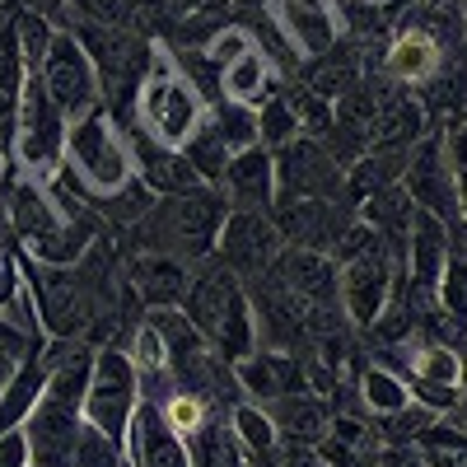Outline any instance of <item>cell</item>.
<instances>
[{"instance_id": "1", "label": "cell", "mask_w": 467, "mask_h": 467, "mask_svg": "<svg viewBox=\"0 0 467 467\" xmlns=\"http://www.w3.org/2000/svg\"><path fill=\"white\" fill-rule=\"evenodd\" d=\"M229 215V202L220 187H192L182 197H154V206L127 229L131 253H164L187 266L215 257L220 224Z\"/></svg>"}, {"instance_id": "2", "label": "cell", "mask_w": 467, "mask_h": 467, "mask_svg": "<svg viewBox=\"0 0 467 467\" xmlns=\"http://www.w3.org/2000/svg\"><path fill=\"white\" fill-rule=\"evenodd\" d=\"M178 308L187 314V323L211 341V350L220 360L239 365L244 356L257 350L248 290H244V281L234 276L220 257H206V262L192 266V281H187V295H182Z\"/></svg>"}, {"instance_id": "3", "label": "cell", "mask_w": 467, "mask_h": 467, "mask_svg": "<svg viewBox=\"0 0 467 467\" xmlns=\"http://www.w3.org/2000/svg\"><path fill=\"white\" fill-rule=\"evenodd\" d=\"M206 117H211V103L202 99V89L178 70V61L164 43H154L150 75H145L136 108H131V127L145 131L150 140L169 145V150H182Z\"/></svg>"}, {"instance_id": "4", "label": "cell", "mask_w": 467, "mask_h": 467, "mask_svg": "<svg viewBox=\"0 0 467 467\" xmlns=\"http://www.w3.org/2000/svg\"><path fill=\"white\" fill-rule=\"evenodd\" d=\"M61 169L80 182L85 202H99L108 192H117L131 173V145H127V127L99 103L80 117L66 122V150H61Z\"/></svg>"}, {"instance_id": "5", "label": "cell", "mask_w": 467, "mask_h": 467, "mask_svg": "<svg viewBox=\"0 0 467 467\" xmlns=\"http://www.w3.org/2000/svg\"><path fill=\"white\" fill-rule=\"evenodd\" d=\"M337 271H341V308H346L350 327L369 332L402 285V248H393L388 239H374L350 262H337Z\"/></svg>"}, {"instance_id": "6", "label": "cell", "mask_w": 467, "mask_h": 467, "mask_svg": "<svg viewBox=\"0 0 467 467\" xmlns=\"http://www.w3.org/2000/svg\"><path fill=\"white\" fill-rule=\"evenodd\" d=\"M136 407H140V369L131 365V356L122 346H99L94 350V374H89V388H85V420L122 444Z\"/></svg>"}, {"instance_id": "7", "label": "cell", "mask_w": 467, "mask_h": 467, "mask_svg": "<svg viewBox=\"0 0 467 467\" xmlns=\"http://www.w3.org/2000/svg\"><path fill=\"white\" fill-rule=\"evenodd\" d=\"M388 369H398L411 388V402L431 407L435 416H453L458 407V383H462V350L444 341L411 337L398 346V360H388Z\"/></svg>"}, {"instance_id": "8", "label": "cell", "mask_w": 467, "mask_h": 467, "mask_svg": "<svg viewBox=\"0 0 467 467\" xmlns=\"http://www.w3.org/2000/svg\"><path fill=\"white\" fill-rule=\"evenodd\" d=\"M271 154H276V202H346V169L318 136H295Z\"/></svg>"}, {"instance_id": "9", "label": "cell", "mask_w": 467, "mask_h": 467, "mask_svg": "<svg viewBox=\"0 0 467 467\" xmlns=\"http://www.w3.org/2000/svg\"><path fill=\"white\" fill-rule=\"evenodd\" d=\"M416 211H431L440 220H458V173L444 154V131L431 127L407 154V169H402V182H398Z\"/></svg>"}, {"instance_id": "10", "label": "cell", "mask_w": 467, "mask_h": 467, "mask_svg": "<svg viewBox=\"0 0 467 467\" xmlns=\"http://www.w3.org/2000/svg\"><path fill=\"white\" fill-rule=\"evenodd\" d=\"M281 248H285V239H281L276 220H271V211H229L220 224V239H215V257L239 281H253L262 271H271Z\"/></svg>"}, {"instance_id": "11", "label": "cell", "mask_w": 467, "mask_h": 467, "mask_svg": "<svg viewBox=\"0 0 467 467\" xmlns=\"http://www.w3.org/2000/svg\"><path fill=\"white\" fill-rule=\"evenodd\" d=\"M43 85H47L52 103L66 117H80V112H89V108L103 103L99 70H94L89 52L80 47V37H75L70 28H57V37H52V47L43 57Z\"/></svg>"}, {"instance_id": "12", "label": "cell", "mask_w": 467, "mask_h": 467, "mask_svg": "<svg viewBox=\"0 0 467 467\" xmlns=\"http://www.w3.org/2000/svg\"><path fill=\"white\" fill-rule=\"evenodd\" d=\"M271 220H276L281 239L290 248H308V253H337L341 234L356 224V206L350 202H323V197H308V202H276L271 206Z\"/></svg>"}, {"instance_id": "13", "label": "cell", "mask_w": 467, "mask_h": 467, "mask_svg": "<svg viewBox=\"0 0 467 467\" xmlns=\"http://www.w3.org/2000/svg\"><path fill=\"white\" fill-rule=\"evenodd\" d=\"M449 43L431 24H402L383 47V80L398 89H425L440 75Z\"/></svg>"}, {"instance_id": "14", "label": "cell", "mask_w": 467, "mask_h": 467, "mask_svg": "<svg viewBox=\"0 0 467 467\" xmlns=\"http://www.w3.org/2000/svg\"><path fill=\"white\" fill-rule=\"evenodd\" d=\"M271 15H276L285 43L295 47L299 61H314L323 52H332L341 43V0H276L271 5Z\"/></svg>"}, {"instance_id": "15", "label": "cell", "mask_w": 467, "mask_h": 467, "mask_svg": "<svg viewBox=\"0 0 467 467\" xmlns=\"http://www.w3.org/2000/svg\"><path fill=\"white\" fill-rule=\"evenodd\" d=\"M234 379H239V393L257 407L281 402L290 393H308V374H304V356H290V350H266L257 346L253 356H244L234 365Z\"/></svg>"}, {"instance_id": "16", "label": "cell", "mask_w": 467, "mask_h": 467, "mask_svg": "<svg viewBox=\"0 0 467 467\" xmlns=\"http://www.w3.org/2000/svg\"><path fill=\"white\" fill-rule=\"evenodd\" d=\"M449 220L431 215V211H411L407 234H402V271H407V285L425 299H435V281L449 262Z\"/></svg>"}, {"instance_id": "17", "label": "cell", "mask_w": 467, "mask_h": 467, "mask_svg": "<svg viewBox=\"0 0 467 467\" xmlns=\"http://www.w3.org/2000/svg\"><path fill=\"white\" fill-rule=\"evenodd\" d=\"M122 449H127V458L136 467H192L187 440L173 435V425L164 420V411H160L154 398H140V407H136V416L127 425Z\"/></svg>"}, {"instance_id": "18", "label": "cell", "mask_w": 467, "mask_h": 467, "mask_svg": "<svg viewBox=\"0 0 467 467\" xmlns=\"http://www.w3.org/2000/svg\"><path fill=\"white\" fill-rule=\"evenodd\" d=\"M220 192L229 211H271L276 206V154L266 145H248L229 160Z\"/></svg>"}, {"instance_id": "19", "label": "cell", "mask_w": 467, "mask_h": 467, "mask_svg": "<svg viewBox=\"0 0 467 467\" xmlns=\"http://www.w3.org/2000/svg\"><path fill=\"white\" fill-rule=\"evenodd\" d=\"M127 127V145H131V164H136V178L154 192V197H182V192L192 187H206L197 173H192V164L182 160V150H169L160 140H150L145 131H136L131 122Z\"/></svg>"}, {"instance_id": "20", "label": "cell", "mask_w": 467, "mask_h": 467, "mask_svg": "<svg viewBox=\"0 0 467 467\" xmlns=\"http://www.w3.org/2000/svg\"><path fill=\"white\" fill-rule=\"evenodd\" d=\"M192 281V266L164 253H131L127 262V285L140 295L145 308H178Z\"/></svg>"}, {"instance_id": "21", "label": "cell", "mask_w": 467, "mask_h": 467, "mask_svg": "<svg viewBox=\"0 0 467 467\" xmlns=\"http://www.w3.org/2000/svg\"><path fill=\"white\" fill-rule=\"evenodd\" d=\"M229 440H234V449H239V458L248 462V467H281V453H285V440H281V431H276V420L266 416V407H257V402H234L229 407Z\"/></svg>"}, {"instance_id": "22", "label": "cell", "mask_w": 467, "mask_h": 467, "mask_svg": "<svg viewBox=\"0 0 467 467\" xmlns=\"http://www.w3.org/2000/svg\"><path fill=\"white\" fill-rule=\"evenodd\" d=\"M43 388H47V360H43V341H37L33 350L19 356V365L10 369L5 388H0V435L28 420V411L43 398Z\"/></svg>"}, {"instance_id": "23", "label": "cell", "mask_w": 467, "mask_h": 467, "mask_svg": "<svg viewBox=\"0 0 467 467\" xmlns=\"http://www.w3.org/2000/svg\"><path fill=\"white\" fill-rule=\"evenodd\" d=\"M360 66H365V52L356 47V43H341L332 47V52H323V57H314V61H299V80L314 89V94H323L327 103H337L341 94H350L360 85Z\"/></svg>"}, {"instance_id": "24", "label": "cell", "mask_w": 467, "mask_h": 467, "mask_svg": "<svg viewBox=\"0 0 467 467\" xmlns=\"http://www.w3.org/2000/svg\"><path fill=\"white\" fill-rule=\"evenodd\" d=\"M99 234H103V220L94 211H80V215H66L43 244H33V248H19L24 257L33 262H43V266H75L94 244H99Z\"/></svg>"}, {"instance_id": "25", "label": "cell", "mask_w": 467, "mask_h": 467, "mask_svg": "<svg viewBox=\"0 0 467 467\" xmlns=\"http://www.w3.org/2000/svg\"><path fill=\"white\" fill-rule=\"evenodd\" d=\"M266 416L276 420L285 444H304V449H314L332 425V411L318 393H290L281 402H266Z\"/></svg>"}, {"instance_id": "26", "label": "cell", "mask_w": 467, "mask_h": 467, "mask_svg": "<svg viewBox=\"0 0 467 467\" xmlns=\"http://www.w3.org/2000/svg\"><path fill=\"white\" fill-rule=\"evenodd\" d=\"M276 89H281V70L271 66L257 47H248L244 57H234L229 66H220V99H229V103L257 108L262 99H271Z\"/></svg>"}, {"instance_id": "27", "label": "cell", "mask_w": 467, "mask_h": 467, "mask_svg": "<svg viewBox=\"0 0 467 467\" xmlns=\"http://www.w3.org/2000/svg\"><path fill=\"white\" fill-rule=\"evenodd\" d=\"M356 398H360V407L374 420H383V416H393V411H402L411 402V388H407V379L398 369H388V365L374 360V365H365L356 374Z\"/></svg>"}, {"instance_id": "28", "label": "cell", "mask_w": 467, "mask_h": 467, "mask_svg": "<svg viewBox=\"0 0 467 467\" xmlns=\"http://www.w3.org/2000/svg\"><path fill=\"white\" fill-rule=\"evenodd\" d=\"M411 197L402 187H383V192H374V197H365L360 206H356V215L379 234V239H388L393 248H402V234H407V220H411Z\"/></svg>"}, {"instance_id": "29", "label": "cell", "mask_w": 467, "mask_h": 467, "mask_svg": "<svg viewBox=\"0 0 467 467\" xmlns=\"http://www.w3.org/2000/svg\"><path fill=\"white\" fill-rule=\"evenodd\" d=\"M182 160L192 164V173H197L206 187H220V178H224V169H229V160H234V150L220 140V131L211 127V117L192 131V140L182 145Z\"/></svg>"}, {"instance_id": "30", "label": "cell", "mask_w": 467, "mask_h": 467, "mask_svg": "<svg viewBox=\"0 0 467 467\" xmlns=\"http://www.w3.org/2000/svg\"><path fill=\"white\" fill-rule=\"evenodd\" d=\"M154 402H160L164 420L173 425V435H182V440H187V435H197L211 416H220V411H215V407H211L202 393H187V388H173V383H169V388H164V393L154 398Z\"/></svg>"}, {"instance_id": "31", "label": "cell", "mask_w": 467, "mask_h": 467, "mask_svg": "<svg viewBox=\"0 0 467 467\" xmlns=\"http://www.w3.org/2000/svg\"><path fill=\"white\" fill-rule=\"evenodd\" d=\"M89 206H94L103 220H112V229H131V224H136V220H140V215L154 206V192H150V187H145V182L131 173V178H127L122 187H117V192H108V197H99V202H89Z\"/></svg>"}, {"instance_id": "32", "label": "cell", "mask_w": 467, "mask_h": 467, "mask_svg": "<svg viewBox=\"0 0 467 467\" xmlns=\"http://www.w3.org/2000/svg\"><path fill=\"white\" fill-rule=\"evenodd\" d=\"M211 127L220 131V140H224L234 154L248 150V145H262V140H257V108H248V103L220 99V103L211 108Z\"/></svg>"}, {"instance_id": "33", "label": "cell", "mask_w": 467, "mask_h": 467, "mask_svg": "<svg viewBox=\"0 0 467 467\" xmlns=\"http://www.w3.org/2000/svg\"><path fill=\"white\" fill-rule=\"evenodd\" d=\"M295 136H304V131H299V117H295V108L285 103V94L276 89L271 99L257 103V140H262L266 150H281V145H290Z\"/></svg>"}, {"instance_id": "34", "label": "cell", "mask_w": 467, "mask_h": 467, "mask_svg": "<svg viewBox=\"0 0 467 467\" xmlns=\"http://www.w3.org/2000/svg\"><path fill=\"white\" fill-rule=\"evenodd\" d=\"M127 458V449L117 444L112 435H103L99 425H80V435H75V449H70V467H117Z\"/></svg>"}, {"instance_id": "35", "label": "cell", "mask_w": 467, "mask_h": 467, "mask_svg": "<svg viewBox=\"0 0 467 467\" xmlns=\"http://www.w3.org/2000/svg\"><path fill=\"white\" fill-rule=\"evenodd\" d=\"M435 308L458 323H467V262L449 253L444 271H440V281H435Z\"/></svg>"}, {"instance_id": "36", "label": "cell", "mask_w": 467, "mask_h": 467, "mask_svg": "<svg viewBox=\"0 0 467 467\" xmlns=\"http://www.w3.org/2000/svg\"><path fill=\"white\" fill-rule=\"evenodd\" d=\"M122 350L131 356V365L140 369V379L164 374V341H160V332H154V323H150V318H145V323L131 332V341H127Z\"/></svg>"}, {"instance_id": "37", "label": "cell", "mask_w": 467, "mask_h": 467, "mask_svg": "<svg viewBox=\"0 0 467 467\" xmlns=\"http://www.w3.org/2000/svg\"><path fill=\"white\" fill-rule=\"evenodd\" d=\"M314 453L323 458V467H379V453L374 449H360V444H346L337 435H323L314 444Z\"/></svg>"}, {"instance_id": "38", "label": "cell", "mask_w": 467, "mask_h": 467, "mask_svg": "<svg viewBox=\"0 0 467 467\" xmlns=\"http://www.w3.org/2000/svg\"><path fill=\"white\" fill-rule=\"evenodd\" d=\"M248 47H253V37H248V28H244V24H224V28H220V33L211 37V43L202 47V52H206V57H211L215 66H229L234 57H244Z\"/></svg>"}, {"instance_id": "39", "label": "cell", "mask_w": 467, "mask_h": 467, "mask_svg": "<svg viewBox=\"0 0 467 467\" xmlns=\"http://www.w3.org/2000/svg\"><path fill=\"white\" fill-rule=\"evenodd\" d=\"M19 290H24V266H19L15 248L0 244V308H5V304H10Z\"/></svg>"}, {"instance_id": "40", "label": "cell", "mask_w": 467, "mask_h": 467, "mask_svg": "<svg viewBox=\"0 0 467 467\" xmlns=\"http://www.w3.org/2000/svg\"><path fill=\"white\" fill-rule=\"evenodd\" d=\"M0 467H33V449H28V435L24 425L0 435Z\"/></svg>"}, {"instance_id": "41", "label": "cell", "mask_w": 467, "mask_h": 467, "mask_svg": "<svg viewBox=\"0 0 467 467\" xmlns=\"http://www.w3.org/2000/svg\"><path fill=\"white\" fill-rule=\"evenodd\" d=\"M444 154H449L453 173H462V169H467V122L444 127Z\"/></svg>"}, {"instance_id": "42", "label": "cell", "mask_w": 467, "mask_h": 467, "mask_svg": "<svg viewBox=\"0 0 467 467\" xmlns=\"http://www.w3.org/2000/svg\"><path fill=\"white\" fill-rule=\"evenodd\" d=\"M379 467H425V458L411 444H383L379 449Z\"/></svg>"}, {"instance_id": "43", "label": "cell", "mask_w": 467, "mask_h": 467, "mask_svg": "<svg viewBox=\"0 0 467 467\" xmlns=\"http://www.w3.org/2000/svg\"><path fill=\"white\" fill-rule=\"evenodd\" d=\"M449 248H453V257L467 262V220H453L449 224Z\"/></svg>"}, {"instance_id": "44", "label": "cell", "mask_w": 467, "mask_h": 467, "mask_svg": "<svg viewBox=\"0 0 467 467\" xmlns=\"http://www.w3.org/2000/svg\"><path fill=\"white\" fill-rule=\"evenodd\" d=\"M449 420L467 425V346H462V383H458V407H453V416H449Z\"/></svg>"}, {"instance_id": "45", "label": "cell", "mask_w": 467, "mask_h": 467, "mask_svg": "<svg viewBox=\"0 0 467 467\" xmlns=\"http://www.w3.org/2000/svg\"><path fill=\"white\" fill-rule=\"evenodd\" d=\"M15 5H24V10H43V15L52 19V15H57V5H61V0H15ZM52 24H57V19H52Z\"/></svg>"}, {"instance_id": "46", "label": "cell", "mask_w": 467, "mask_h": 467, "mask_svg": "<svg viewBox=\"0 0 467 467\" xmlns=\"http://www.w3.org/2000/svg\"><path fill=\"white\" fill-rule=\"evenodd\" d=\"M458 220H467V169L458 173Z\"/></svg>"}, {"instance_id": "47", "label": "cell", "mask_w": 467, "mask_h": 467, "mask_svg": "<svg viewBox=\"0 0 467 467\" xmlns=\"http://www.w3.org/2000/svg\"><path fill=\"white\" fill-rule=\"evenodd\" d=\"M19 365V356H10V350H0V388H5V379H10V369Z\"/></svg>"}, {"instance_id": "48", "label": "cell", "mask_w": 467, "mask_h": 467, "mask_svg": "<svg viewBox=\"0 0 467 467\" xmlns=\"http://www.w3.org/2000/svg\"><path fill=\"white\" fill-rule=\"evenodd\" d=\"M5 169H10V154H5V145H0V178H5Z\"/></svg>"}, {"instance_id": "49", "label": "cell", "mask_w": 467, "mask_h": 467, "mask_svg": "<svg viewBox=\"0 0 467 467\" xmlns=\"http://www.w3.org/2000/svg\"><path fill=\"white\" fill-rule=\"evenodd\" d=\"M420 5H425V10H444V5H449V0H420Z\"/></svg>"}, {"instance_id": "50", "label": "cell", "mask_w": 467, "mask_h": 467, "mask_svg": "<svg viewBox=\"0 0 467 467\" xmlns=\"http://www.w3.org/2000/svg\"><path fill=\"white\" fill-rule=\"evenodd\" d=\"M117 467H136V462H131V458H122V462H117Z\"/></svg>"}, {"instance_id": "51", "label": "cell", "mask_w": 467, "mask_h": 467, "mask_svg": "<svg viewBox=\"0 0 467 467\" xmlns=\"http://www.w3.org/2000/svg\"><path fill=\"white\" fill-rule=\"evenodd\" d=\"M234 467H248V462H244V458H239V462H234Z\"/></svg>"}, {"instance_id": "52", "label": "cell", "mask_w": 467, "mask_h": 467, "mask_svg": "<svg viewBox=\"0 0 467 467\" xmlns=\"http://www.w3.org/2000/svg\"><path fill=\"white\" fill-rule=\"evenodd\" d=\"M0 5H5V0H0Z\"/></svg>"}]
</instances>
